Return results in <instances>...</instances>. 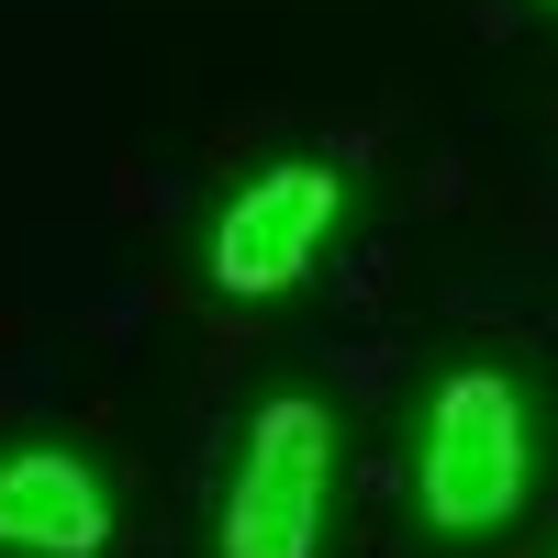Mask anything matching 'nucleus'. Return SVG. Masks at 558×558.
I'll list each match as a JSON object with an SVG mask.
<instances>
[{
    "instance_id": "nucleus-4",
    "label": "nucleus",
    "mask_w": 558,
    "mask_h": 558,
    "mask_svg": "<svg viewBox=\"0 0 558 558\" xmlns=\"http://www.w3.org/2000/svg\"><path fill=\"white\" fill-rule=\"evenodd\" d=\"M0 547L12 558H101L112 547V492L89 481L68 447L0 458Z\"/></svg>"
},
{
    "instance_id": "nucleus-1",
    "label": "nucleus",
    "mask_w": 558,
    "mask_h": 558,
    "mask_svg": "<svg viewBox=\"0 0 558 558\" xmlns=\"http://www.w3.org/2000/svg\"><path fill=\"white\" fill-rule=\"evenodd\" d=\"M413 492H425V525L436 536L514 525V502H525V391L502 380V368H458V380L425 402Z\"/></svg>"
},
{
    "instance_id": "nucleus-3",
    "label": "nucleus",
    "mask_w": 558,
    "mask_h": 558,
    "mask_svg": "<svg viewBox=\"0 0 558 558\" xmlns=\"http://www.w3.org/2000/svg\"><path fill=\"white\" fill-rule=\"evenodd\" d=\"M336 213H347V179L313 168V157L246 179V191L223 202V223H213V279H223L235 302H279V291L313 268V246L336 235Z\"/></svg>"
},
{
    "instance_id": "nucleus-2",
    "label": "nucleus",
    "mask_w": 558,
    "mask_h": 558,
    "mask_svg": "<svg viewBox=\"0 0 558 558\" xmlns=\"http://www.w3.org/2000/svg\"><path fill=\"white\" fill-rule=\"evenodd\" d=\"M324 470H336V425L324 402H268L246 436L235 502H223V558H313L324 536Z\"/></svg>"
}]
</instances>
